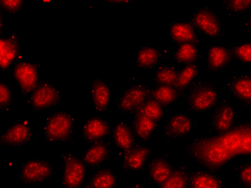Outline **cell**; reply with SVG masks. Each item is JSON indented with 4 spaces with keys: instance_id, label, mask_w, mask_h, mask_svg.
Wrapping results in <instances>:
<instances>
[{
    "instance_id": "1",
    "label": "cell",
    "mask_w": 251,
    "mask_h": 188,
    "mask_svg": "<svg viewBox=\"0 0 251 188\" xmlns=\"http://www.w3.org/2000/svg\"><path fill=\"white\" fill-rule=\"evenodd\" d=\"M180 151L200 167L219 173L238 157H251V119L239 121L225 134L193 136Z\"/></svg>"
},
{
    "instance_id": "2",
    "label": "cell",
    "mask_w": 251,
    "mask_h": 188,
    "mask_svg": "<svg viewBox=\"0 0 251 188\" xmlns=\"http://www.w3.org/2000/svg\"><path fill=\"white\" fill-rule=\"evenodd\" d=\"M81 126L78 114L67 110H52L43 114V144L47 146H74Z\"/></svg>"
},
{
    "instance_id": "3",
    "label": "cell",
    "mask_w": 251,
    "mask_h": 188,
    "mask_svg": "<svg viewBox=\"0 0 251 188\" xmlns=\"http://www.w3.org/2000/svg\"><path fill=\"white\" fill-rule=\"evenodd\" d=\"M224 95V90L213 82L206 75H201L192 83L181 98L190 113L201 114L210 112L218 104Z\"/></svg>"
},
{
    "instance_id": "4",
    "label": "cell",
    "mask_w": 251,
    "mask_h": 188,
    "mask_svg": "<svg viewBox=\"0 0 251 188\" xmlns=\"http://www.w3.org/2000/svg\"><path fill=\"white\" fill-rule=\"evenodd\" d=\"M151 87L152 83L150 78H129L128 84L114 101L112 111L119 113L123 116L133 115L151 98Z\"/></svg>"
},
{
    "instance_id": "5",
    "label": "cell",
    "mask_w": 251,
    "mask_h": 188,
    "mask_svg": "<svg viewBox=\"0 0 251 188\" xmlns=\"http://www.w3.org/2000/svg\"><path fill=\"white\" fill-rule=\"evenodd\" d=\"M224 19V15L215 8L212 1H206L203 5L193 9L186 18L202 36L207 37L212 41H222L226 38Z\"/></svg>"
},
{
    "instance_id": "6",
    "label": "cell",
    "mask_w": 251,
    "mask_h": 188,
    "mask_svg": "<svg viewBox=\"0 0 251 188\" xmlns=\"http://www.w3.org/2000/svg\"><path fill=\"white\" fill-rule=\"evenodd\" d=\"M15 172L19 184L27 188H39L54 178L56 167L49 158L29 156L20 162Z\"/></svg>"
},
{
    "instance_id": "7",
    "label": "cell",
    "mask_w": 251,
    "mask_h": 188,
    "mask_svg": "<svg viewBox=\"0 0 251 188\" xmlns=\"http://www.w3.org/2000/svg\"><path fill=\"white\" fill-rule=\"evenodd\" d=\"M26 59V48L18 26H11L0 36V75L7 79L19 61Z\"/></svg>"
},
{
    "instance_id": "8",
    "label": "cell",
    "mask_w": 251,
    "mask_h": 188,
    "mask_svg": "<svg viewBox=\"0 0 251 188\" xmlns=\"http://www.w3.org/2000/svg\"><path fill=\"white\" fill-rule=\"evenodd\" d=\"M44 62L40 59H23L11 70L9 78L22 99L29 96L42 81Z\"/></svg>"
},
{
    "instance_id": "9",
    "label": "cell",
    "mask_w": 251,
    "mask_h": 188,
    "mask_svg": "<svg viewBox=\"0 0 251 188\" xmlns=\"http://www.w3.org/2000/svg\"><path fill=\"white\" fill-rule=\"evenodd\" d=\"M241 112L231 97L224 92L218 104L209 112L205 134H221L229 132L239 122Z\"/></svg>"
},
{
    "instance_id": "10",
    "label": "cell",
    "mask_w": 251,
    "mask_h": 188,
    "mask_svg": "<svg viewBox=\"0 0 251 188\" xmlns=\"http://www.w3.org/2000/svg\"><path fill=\"white\" fill-rule=\"evenodd\" d=\"M22 102L32 111L49 112L64 104V96L53 79L44 77L37 88Z\"/></svg>"
},
{
    "instance_id": "11",
    "label": "cell",
    "mask_w": 251,
    "mask_h": 188,
    "mask_svg": "<svg viewBox=\"0 0 251 188\" xmlns=\"http://www.w3.org/2000/svg\"><path fill=\"white\" fill-rule=\"evenodd\" d=\"M59 163L62 173L59 181L61 188H83L85 186L91 171L84 162L81 154L71 151L61 153Z\"/></svg>"
},
{
    "instance_id": "12",
    "label": "cell",
    "mask_w": 251,
    "mask_h": 188,
    "mask_svg": "<svg viewBox=\"0 0 251 188\" xmlns=\"http://www.w3.org/2000/svg\"><path fill=\"white\" fill-rule=\"evenodd\" d=\"M161 129V143L171 145L197 133L199 124L190 112H175L164 119Z\"/></svg>"
},
{
    "instance_id": "13",
    "label": "cell",
    "mask_w": 251,
    "mask_h": 188,
    "mask_svg": "<svg viewBox=\"0 0 251 188\" xmlns=\"http://www.w3.org/2000/svg\"><path fill=\"white\" fill-rule=\"evenodd\" d=\"M221 89L235 99L242 112L251 107V69L247 67L233 71L220 85Z\"/></svg>"
},
{
    "instance_id": "14",
    "label": "cell",
    "mask_w": 251,
    "mask_h": 188,
    "mask_svg": "<svg viewBox=\"0 0 251 188\" xmlns=\"http://www.w3.org/2000/svg\"><path fill=\"white\" fill-rule=\"evenodd\" d=\"M35 142V124L31 119H15L0 130V144L3 147L31 146Z\"/></svg>"
},
{
    "instance_id": "15",
    "label": "cell",
    "mask_w": 251,
    "mask_h": 188,
    "mask_svg": "<svg viewBox=\"0 0 251 188\" xmlns=\"http://www.w3.org/2000/svg\"><path fill=\"white\" fill-rule=\"evenodd\" d=\"M172 51V45L169 42H163L161 45L147 42L138 48L134 59L131 61V64L142 69L146 68L157 69L158 67L170 60Z\"/></svg>"
},
{
    "instance_id": "16",
    "label": "cell",
    "mask_w": 251,
    "mask_h": 188,
    "mask_svg": "<svg viewBox=\"0 0 251 188\" xmlns=\"http://www.w3.org/2000/svg\"><path fill=\"white\" fill-rule=\"evenodd\" d=\"M85 92L94 105V114L103 115L112 111L113 89L110 82L102 77L89 79L85 85Z\"/></svg>"
},
{
    "instance_id": "17",
    "label": "cell",
    "mask_w": 251,
    "mask_h": 188,
    "mask_svg": "<svg viewBox=\"0 0 251 188\" xmlns=\"http://www.w3.org/2000/svg\"><path fill=\"white\" fill-rule=\"evenodd\" d=\"M163 36L171 45L176 47L184 43L201 45L204 42L203 36L186 19H171L165 25Z\"/></svg>"
},
{
    "instance_id": "18",
    "label": "cell",
    "mask_w": 251,
    "mask_h": 188,
    "mask_svg": "<svg viewBox=\"0 0 251 188\" xmlns=\"http://www.w3.org/2000/svg\"><path fill=\"white\" fill-rule=\"evenodd\" d=\"M156 155V147L151 142L139 143L121 155V170L125 174L144 171L151 158Z\"/></svg>"
},
{
    "instance_id": "19",
    "label": "cell",
    "mask_w": 251,
    "mask_h": 188,
    "mask_svg": "<svg viewBox=\"0 0 251 188\" xmlns=\"http://www.w3.org/2000/svg\"><path fill=\"white\" fill-rule=\"evenodd\" d=\"M113 150L110 140H103L86 144L84 151L81 153L84 162L87 164L90 171H98L111 167Z\"/></svg>"
},
{
    "instance_id": "20",
    "label": "cell",
    "mask_w": 251,
    "mask_h": 188,
    "mask_svg": "<svg viewBox=\"0 0 251 188\" xmlns=\"http://www.w3.org/2000/svg\"><path fill=\"white\" fill-rule=\"evenodd\" d=\"M113 128V122L108 121L102 115L93 114L81 122L79 132L85 143L90 144L94 142L110 139Z\"/></svg>"
},
{
    "instance_id": "21",
    "label": "cell",
    "mask_w": 251,
    "mask_h": 188,
    "mask_svg": "<svg viewBox=\"0 0 251 188\" xmlns=\"http://www.w3.org/2000/svg\"><path fill=\"white\" fill-rule=\"evenodd\" d=\"M233 56L230 45L222 41H212L205 51V64L210 76H217L231 64Z\"/></svg>"
},
{
    "instance_id": "22",
    "label": "cell",
    "mask_w": 251,
    "mask_h": 188,
    "mask_svg": "<svg viewBox=\"0 0 251 188\" xmlns=\"http://www.w3.org/2000/svg\"><path fill=\"white\" fill-rule=\"evenodd\" d=\"M110 142L113 150L117 155H123L139 143L131 126V123L126 118H119L113 122V128L110 135Z\"/></svg>"
},
{
    "instance_id": "23",
    "label": "cell",
    "mask_w": 251,
    "mask_h": 188,
    "mask_svg": "<svg viewBox=\"0 0 251 188\" xmlns=\"http://www.w3.org/2000/svg\"><path fill=\"white\" fill-rule=\"evenodd\" d=\"M174 169L172 158L169 153L155 155L144 170L148 184L155 188L160 186L170 178Z\"/></svg>"
},
{
    "instance_id": "24",
    "label": "cell",
    "mask_w": 251,
    "mask_h": 188,
    "mask_svg": "<svg viewBox=\"0 0 251 188\" xmlns=\"http://www.w3.org/2000/svg\"><path fill=\"white\" fill-rule=\"evenodd\" d=\"M187 188H235V184L214 171L199 169L191 172Z\"/></svg>"
},
{
    "instance_id": "25",
    "label": "cell",
    "mask_w": 251,
    "mask_h": 188,
    "mask_svg": "<svg viewBox=\"0 0 251 188\" xmlns=\"http://www.w3.org/2000/svg\"><path fill=\"white\" fill-rule=\"evenodd\" d=\"M130 123L136 136V140H138L140 143H147V142H151L153 134H155L156 130L162 125L155 121V119L144 115H139V114H134V115H132V119H131Z\"/></svg>"
},
{
    "instance_id": "26",
    "label": "cell",
    "mask_w": 251,
    "mask_h": 188,
    "mask_svg": "<svg viewBox=\"0 0 251 188\" xmlns=\"http://www.w3.org/2000/svg\"><path fill=\"white\" fill-rule=\"evenodd\" d=\"M202 57V50L195 43H184L176 47L171 54V62L175 66L182 67L191 62H197Z\"/></svg>"
},
{
    "instance_id": "27",
    "label": "cell",
    "mask_w": 251,
    "mask_h": 188,
    "mask_svg": "<svg viewBox=\"0 0 251 188\" xmlns=\"http://www.w3.org/2000/svg\"><path fill=\"white\" fill-rule=\"evenodd\" d=\"M119 173L111 167L95 171L83 188H117Z\"/></svg>"
},
{
    "instance_id": "28",
    "label": "cell",
    "mask_w": 251,
    "mask_h": 188,
    "mask_svg": "<svg viewBox=\"0 0 251 188\" xmlns=\"http://www.w3.org/2000/svg\"><path fill=\"white\" fill-rule=\"evenodd\" d=\"M200 76H201V67H200L199 61L182 66L179 69L178 77L177 80H176L174 87L178 90V93L182 97V94L189 88V86H191L192 83Z\"/></svg>"
},
{
    "instance_id": "29",
    "label": "cell",
    "mask_w": 251,
    "mask_h": 188,
    "mask_svg": "<svg viewBox=\"0 0 251 188\" xmlns=\"http://www.w3.org/2000/svg\"><path fill=\"white\" fill-rule=\"evenodd\" d=\"M151 98L156 100L164 107H171L174 106L178 99L181 98L178 90L172 85H156L152 84Z\"/></svg>"
},
{
    "instance_id": "30",
    "label": "cell",
    "mask_w": 251,
    "mask_h": 188,
    "mask_svg": "<svg viewBox=\"0 0 251 188\" xmlns=\"http://www.w3.org/2000/svg\"><path fill=\"white\" fill-rule=\"evenodd\" d=\"M180 67L175 66L172 62H165V64L155 69V73L150 78L151 82L156 85H172L174 86L177 80Z\"/></svg>"
},
{
    "instance_id": "31",
    "label": "cell",
    "mask_w": 251,
    "mask_h": 188,
    "mask_svg": "<svg viewBox=\"0 0 251 188\" xmlns=\"http://www.w3.org/2000/svg\"><path fill=\"white\" fill-rule=\"evenodd\" d=\"M191 172L189 162L181 163L174 169L170 178L157 188H187Z\"/></svg>"
},
{
    "instance_id": "32",
    "label": "cell",
    "mask_w": 251,
    "mask_h": 188,
    "mask_svg": "<svg viewBox=\"0 0 251 188\" xmlns=\"http://www.w3.org/2000/svg\"><path fill=\"white\" fill-rule=\"evenodd\" d=\"M229 169L236 174V181L234 182L235 188H251V159L246 162L235 161L230 164Z\"/></svg>"
},
{
    "instance_id": "33",
    "label": "cell",
    "mask_w": 251,
    "mask_h": 188,
    "mask_svg": "<svg viewBox=\"0 0 251 188\" xmlns=\"http://www.w3.org/2000/svg\"><path fill=\"white\" fill-rule=\"evenodd\" d=\"M251 9V0H225L222 2L224 18H239Z\"/></svg>"
},
{
    "instance_id": "34",
    "label": "cell",
    "mask_w": 251,
    "mask_h": 188,
    "mask_svg": "<svg viewBox=\"0 0 251 188\" xmlns=\"http://www.w3.org/2000/svg\"><path fill=\"white\" fill-rule=\"evenodd\" d=\"M167 113H168L167 107H164L162 105L159 104V102H157L156 100L150 98L143 106L140 107L138 112H136L135 114L147 116V117L155 119V121L162 124L165 119V116H167Z\"/></svg>"
},
{
    "instance_id": "35",
    "label": "cell",
    "mask_w": 251,
    "mask_h": 188,
    "mask_svg": "<svg viewBox=\"0 0 251 188\" xmlns=\"http://www.w3.org/2000/svg\"><path fill=\"white\" fill-rule=\"evenodd\" d=\"M16 105L14 87L5 80L0 82V111L8 113L13 110Z\"/></svg>"
},
{
    "instance_id": "36",
    "label": "cell",
    "mask_w": 251,
    "mask_h": 188,
    "mask_svg": "<svg viewBox=\"0 0 251 188\" xmlns=\"http://www.w3.org/2000/svg\"><path fill=\"white\" fill-rule=\"evenodd\" d=\"M233 59H237L243 64L251 65V40L237 42L230 45Z\"/></svg>"
},
{
    "instance_id": "37",
    "label": "cell",
    "mask_w": 251,
    "mask_h": 188,
    "mask_svg": "<svg viewBox=\"0 0 251 188\" xmlns=\"http://www.w3.org/2000/svg\"><path fill=\"white\" fill-rule=\"evenodd\" d=\"M25 0H0V13L8 20L12 19L25 7Z\"/></svg>"
},
{
    "instance_id": "38",
    "label": "cell",
    "mask_w": 251,
    "mask_h": 188,
    "mask_svg": "<svg viewBox=\"0 0 251 188\" xmlns=\"http://www.w3.org/2000/svg\"><path fill=\"white\" fill-rule=\"evenodd\" d=\"M134 1L132 0H105L103 5L106 8H129Z\"/></svg>"
},
{
    "instance_id": "39",
    "label": "cell",
    "mask_w": 251,
    "mask_h": 188,
    "mask_svg": "<svg viewBox=\"0 0 251 188\" xmlns=\"http://www.w3.org/2000/svg\"><path fill=\"white\" fill-rule=\"evenodd\" d=\"M239 27H241V30L243 32L250 33L251 35V9L241 18V21H239Z\"/></svg>"
},
{
    "instance_id": "40",
    "label": "cell",
    "mask_w": 251,
    "mask_h": 188,
    "mask_svg": "<svg viewBox=\"0 0 251 188\" xmlns=\"http://www.w3.org/2000/svg\"><path fill=\"white\" fill-rule=\"evenodd\" d=\"M124 188H151V187L143 180H134V181L129 182V183Z\"/></svg>"
},
{
    "instance_id": "41",
    "label": "cell",
    "mask_w": 251,
    "mask_h": 188,
    "mask_svg": "<svg viewBox=\"0 0 251 188\" xmlns=\"http://www.w3.org/2000/svg\"><path fill=\"white\" fill-rule=\"evenodd\" d=\"M20 164V161H19V157L16 155H11L9 156V167H10V170L11 171H16V169H18Z\"/></svg>"
},
{
    "instance_id": "42",
    "label": "cell",
    "mask_w": 251,
    "mask_h": 188,
    "mask_svg": "<svg viewBox=\"0 0 251 188\" xmlns=\"http://www.w3.org/2000/svg\"><path fill=\"white\" fill-rule=\"evenodd\" d=\"M52 1H50V0H48V1H43V5H45V7H50V5H52Z\"/></svg>"
}]
</instances>
